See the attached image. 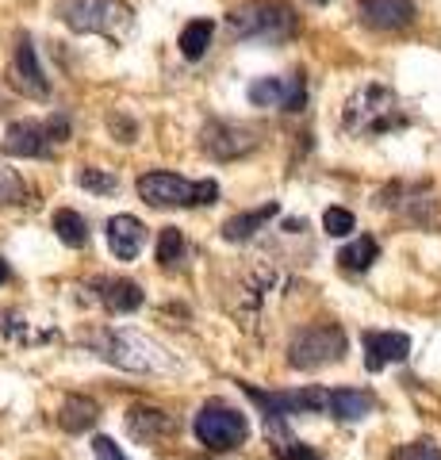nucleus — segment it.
<instances>
[{
	"label": "nucleus",
	"instance_id": "obj_21",
	"mask_svg": "<svg viewBox=\"0 0 441 460\" xmlns=\"http://www.w3.org/2000/svg\"><path fill=\"white\" fill-rule=\"evenodd\" d=\"M50 226H54V234H58L66 246H74V250L89 246V223H84V215L62 208V211H54V223Z\"/></svg>",
	"mask_w": 441,
	"mask_h": 460
},
{
	"label": "nucleus",
	"instance_id": "obj_13",
	"mask_svg": "<svg viewBox=\"0 0 441 460\" xmlns=\"http://www.w3.org/2000/svg\"><path fill=\"white\" fill-rule=\"evenodd\" d=\"M12 81H16V89H23L27 96H50V84L47 77H42V66H39V58H35V47H31V39H20L16 42V62H12Z\"/></svg>",
	"mask_w": 441,
	"mask_h": 460
},
{
	"label": "nucleus",
	"instance_id": "obj_12",
	"mask_svg": "<svg viewBox=\"0 0 441 460\" xmlns=\"http://www.w3.org/2000/svg\"><path fill=\"white\" fill-rule=\"evenodd\" d=\"M258 146L250 127H238V123H207L204 131V150L219 162H231V157H242Z\"/></svg>",
	"mask_w": 441,
	"mask_h": 460
},
{
	"label": "nucleus",
	"instance_id": "obj_24",
	"mask_svg": "<svg viewBox=\"0 0 441 460\" xmlns=\"http://www.w3.org/2000/svg\"><path fill=\"white\" fill-rule=\"evenodd\" d=\"M77 184H81L84 192H96V196H111V192L119 189L116 172H108V169H93V165L77 169Z\"/></svg>",
	"mask_w": 441,
	"mask_h": 460
},
{
	"label": "nucleus",
	"instance_id": "obj_14",
	"mask_svg": "<svg viewBox=\"0 0 441 460\" xmlns=\"http://www.w3.org/2000/svg\"><path fill=\"white\" fill-rule=\"evenodd\" d=\"M142 242H146V230H142V223L135 215H116V219H108V246L119 261H135L142 253Z\"/></svg>",
	"mask_w": 441,
	"mask_h": 460
},
{
	"label": "nucleus",
	"instance_id": "obj_25",
	"mask_svg": "<svg viewBox=\"0 0 441 460\" xmlns=\"http://www.w3.org/2000/svg\"><path fill=\"white\" fill-rule=\"evenodd\" d=\"M273 438V449H277V460H322L311 445H304V441H295L288 429L284 434H269Z\"/></svg>",
	"mask_w": 441,
	"mask_h": 460
},
{
	"label": "nucleus",
	"instance_id": "obj_8",
	"mask_svg": "<svg viewBox=\"0 0 441 460\" xmlns=\"http://www.w3.org/2000/svg\"><path fill=\"white\" fill-rule=\"evenodd\" d=\"M69 123L62 119H47V123H12L4 131V154L8 157H47L58 142H66Z\"/></svg>",
	"mask_w": 441,
	"mask_h": 460
},
{
	"label": "nucleus",
	"instance_id": "obj_4",
	"mask_svg": "<svg viewBox=\"0 0 441 460\" xmlns=\"http://www.w3.org/2000/svg\"><path fill=\"white\" fill-rule=\"evenodd\" d=\"M58 20L69 31L127 39L135 27V16L123 0H58Z\"/></svg>",
	"mask_w": 441,
	"mask_h": 460
},
{
	"label": "nucleus",
	"instance_id": "obj_9",
	"mask_svg": "<svg viewBox=\"0 0 441 460\" xmlns=\"http://www.w3.org/2000/svg\"><path fill=\"white\" fill-rule=\"evenodd\" d=\"M250 104L253 108H277V111H300L307 104V81L304 74L292 77H261L250 84Z\"/></svg>",
	"mask_w": 441,
	"mask_h": 460
},
{
	"label": "nucleus",
	"instance_id": "obj_18",
	"mask_svg": "<svg viewBox=\"0 0 441 460\" xmlns=\"http://www.w3.org/2000/svg\"><path fill=\"white\" fill-rule=\"evenodd\" d=\"M96 419H101V407H96L93 399L84 395H69L62 402V414H58V426L69 429V434H84V429H93Z\"/></svg>",
	"mask_w": 441,
	"mask_h": 460
},
{
	"label": "nucleus",
	"instance_id": "obj_20",
	"mask_svg": "<svg viewBox=\"0 0 441 460\" xmlns=\"http://www.w3.org/2000/svg\"><path fill=\"white\" fill-rule=\"evenodd\" d=\"M376 257H380L376 238L373 234H361V238H353L349 246L338 253V265L346 269V272H365V269H373Z\"/></svg>",
	"mask_w": 441,
	"mask_h": 460
},
{
	"label": "nucleus",
	"instance_id": "obj_29",
	"mask_svg": "<svg viewBox=\"0 0 441 460\" xmlns=\"http://www.w3.org/2000/svg\"><path fill=\"white\" fill-rule=\"evenodd\" d=\"M4 280H8V265H4V261H0V284H4Z\"/></svg>",
	"mask_w": 441,
	"mask_h": 460
},
{
	"label": "nucleus",
	"instance_id": "obj_7",
	"mask_svg": "<svg viewBox=\"0 0 441 460\" xmlns=\"http://www.w3.org/2000/svg\"><path fill=\"white\" fill-rule=\"evenodd\" d=\"M192 429H196V438H200V445H207V449H216V453L234 449V445H242L250 438L246 414L223 407V402H207V407H200Z\"/></svg>",
	"mask_w": 441,
	"mask_h": 460
},
{
	"label": "nucleus",
	"instance_id": "obj_19",
	"mask_svg": "<svg viewBox=\"0 0 441 460\" xmlns=\"http://www.w3.org/2000/svg\"><path fill=\"white\" fill-rule=\"evenodd\" d=\"M101 299L108 311L127 314V311H138L142 307V288L135 280H101Z\"/></svg>",
	"mask_w": 441,
	"mask_h": 460
},
{
	"label": "nucleus",
	"instance_id": "obj_10",
	"mask_svg": "<svg viewBox=\"0 0 441 460\" xmlns=\"http://www.w3.org/2000/svg\"><path fill=\"white\" fill-rule=\"evenodd\" d=\"M357 16L373 31H403L415 23V4L410 0H357Z\"/></svg>",
	"mask_w": 441,
	"mask_h": 460
},
{
	"label": "nucleus",
	"instance_id": "obj_28",
	"mask_svg": "<svg viewBox=\"0 0 441 460\" xmlns=\"http://www.w3.org/2000/svg\"><path fill=\"white\" fill-rule=\"evenodd\" d=\"M93 453H96V460H127V453L111 438H96L93 441Z\"/></svg>",
	"mask_w": 441,
	"mask_h": 460
},
{
	"label": "nucleus",
	"instance_id": "obj_1",
	"mask_svg": "<svg viewBox=\"0 0 441 460\" xmlns=\"http://www.w3.org/2000/svg\"><path fill=\"white\" fill-rule=\"evenodd\" d=\"M341 127H346L349 135L376 138V135H392V131H400V127H407V115L400 108V96H395L388 84L368 81L349 96L346 111H341Z\"/></svg>",
	"mask_w": 441,
	"mask_h": 460
},
{
	"label": "nucleus",
	"instance_id": "obj_22",
	"mask_svg": "<svg viewBox=\"0 0 441 460\" xmlns=\"http://www.w3.org/2000/svg\"><path fill=\"white\" fill-rule=\"evenodd\" d=\"M211 35H216L211 20H192L181 31V54L189 58V62H200V58L207 54V47H211Z\"/></svg>",
	"mask_w": 441,
	"mask_h": 460
},
{
	"label": "nucleus",
	"instance_id": "obj_2",
	"mask_svg": "<svg viewBox=\"0 0 441 460\" xmlns=\"http://www.w3.org/2000/svg\"><path fill=\"white\" fill-rule=\"evenodd\" d=\"M226 27L238 39L253 42H288L300 31V16L288 0H242L226 12Z\"/></svg>",
	"mask_w": 441,
	"mask_h": 460
},
{
	"label": "nucleus",
	"instance_id": "obj_11",
	"mask_svg": "<svg viewBox=\"0 0 441 460\" xmlns=\"http://www.w3.org/2000/svg\"><path fill=\"white\" fill-rule=\"evenodd\" d=\"M361 341H365V368L368 372L400 365V361H407V353H410V338L395 334V330H365Z\"/></svg>",
	"mask_w": 441,
	"mask_h": 460
},
{
	"label": "nucleus",
	"instance_id": "obj_16",
	"mask_svg": "<svg viewBox=\"0 0 441 460\" xmlns=\"http://www.w3.org/2000/svg\"><path fill=\"white\" fill-rule=\"evenodd\" d=\"M277 204H261L258 211H242V215H234V219H226L223 223V238L226 242H246V238H253L261 226H269V219H277Z\"/></svg>",
	"mask_w": 441,
	"mask_h": 460
},
{
	"label": "nucleus",
	"instance_id": "obj_17",
	"mask_svg": "<svg viewBox=\"0 0 441 460\" xmlns=\"http://www.w3.org/2000/svg\"><path fill=\"white\" fill-rule=\"evenodd\" d=\"M376 411V399L368 392H349V387H338L334 399H331V414L341 422H361Z\"/></svg>",
	"mask_w": 441,
	"mask_h": 460
},
{
	"label": "nucleus",
	"instance_id": "obj_15",
	"mask_svg": "<svg viewBox=\"0 0 441 460\" xmlns=\"http://www.w3.org/2000/svg\"><path fill=\"white\" fill-rule=\"evenodd\" d=\"M177 429V422L169 419L165 411H154V407H135L131 414H127V434L138 438V441H162Z\"/></svg>",
	"mask_w": 441,
	"mask_h": 460
},
{
	"label": "nucleus",
	"instance_id": "obj_6",
	"mask_svg": "<svg viewBox=\"0 0 441 460\" xmlns=\"http://www.w3.org/2000/svg\"><path fill=\"white\" fill-rule=\"evenodd\" d=\"M346 357V330L334 323L304 326L288 345V365L300 372H315L322 365H334Z\"/></svg>",
	"mask_w": 441,
	"mask_h": 460
},
{
	"label": "nucleus",
	"instance_id": "obj_5",
	"mask_svg": "<svg viewBox=\"0 0 441 460\" xmlns=\"http://www.w3.org/2000/svg\"><path fill=\"white\" fill-rule=\"evenodd\" d=\"M138 196L150 208H200V204H216L219 184L184 181L177 172H146V177H138Z\"/></svg>",
	"mask_w": 441,
	"mask_h": 460
},
{
	"label": "nucleus",
	"instance_id": "obj_26",
	"mask_svg": "<svg viewBox=\"0 0 441 460\" xmlns=\"http://www.w3.org/2000/svg\"><path fill=\"white\" fill-rule=\"evenodd\" d=\"M322 226H326V234L331 238H346V234L357 230V219H353V211H346V208H326Z\"/></svg>",
	"mask_w": 441,
	"mask_h": 460
},
{
	"label": "nucleus",
	"instance_id": "obj_30",
	"mask_svg": "<svg viewBox=\"0 0 441 460\" xmlns=\"http://www.w3.org/2000/svg\"><path fill=\"white\" fill-rule=\"evenodd\" d=\"M319 4H322V0H319Z\"/></svg>",
	"mask_w": 441,
	"mask_h": 460
},
{
	"label": "nucleus",
	"instance_id": "obj_23",
	"mask_svg": "<svg viewBox=\"0 0 441 460\" xmlns=\"http://www.w3.org/2000/svg\"><path fill=\"white\" fill-rule=\"evenodd\" d=\"M184 234L177 226H165L162 230V238H158V261H162V269H177L181 261H184Z\"/></svg>",
	"mask_w": 441,
	"mask_h": 460
},
{
	"label": "nucleus",
	"instance_id": "obj_3",
	"mask_svg": "<svg viewBox=\"0 0 441 460\" xmlns=\"http://www.w3.org/2000/svg\"><path fill=\"white\" fill-rule=\"evenodd\" d=\"M93 349L101 353L108 365L127 368V372H150V376H158V372L177 368L173 357L154 338L138 334V330H101V334H93Z\"/></svg>",
	"mask_w": 441,
	"mask_h": 460
},
{
	"label": "nucleus",
	"instance_id": "obj_27",
	"mask_svg": "<svg viewBox=\"0 0 441 460\" xmlns=\"http://www.w3.org/2000/svg\"><path fill=\"white\" fill-rule=\"evenodd\" d=\"M392 460H441V449L434 441H410V445H400Z\"/></svg>",
	"mask_w": 441,
	"mask_h": 460
}]
</instances>
